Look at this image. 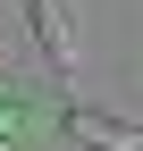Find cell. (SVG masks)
<instances>
[{"instance_id":"obj_3","label":"cell","mask_w":143,"mask_h":151,"mask_svg":"<svg viewBox=\"0 0 143 151\" xmlns=\"http://www.w3.org/2000/svg\"><path fill=\"white\" fill-rule=\"evenodd\" d=\"M9 126H17V109H0V134H9Z\"/></svg>"},{"instance_id":"obj_2","label":"cell","mask_w":143,"mask_h":151,"mask_svg":"<svg viewBox=\"0 0 143 151\" xmlns=\"http://www.w3.org/2000/svg\"><path fill=\"white\" fill-rule=\"evenodd\" d=\"M59 134H67V143H84V151H135V126H126V118H110V109H67Z\"/></svg>"},{"instance_id":"obj_1","label":"cell","mask_w":143,"mask_h":151,"mask_svg":"<svg viewBox=\"0 0 143 151\" xmlns=\"http://www.w3.org/2000/svg\"><path fill=\"white\" fill-rule=\"evenodd\" d=\"M25 34L42 50V67H76V25H67V0H25Z\"/></svg>"}]
</instances>
